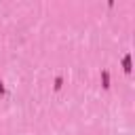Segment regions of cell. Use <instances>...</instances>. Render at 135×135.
Listing matches in <instances>:
<instances>
[{
    "instance_id": "6da1fadb",
    "label": "cell",
    "mask_w": 135,
    "mask_h": 135,
    "mask_svg": "<svg viewBox=\"0 0 135 135\" xmlns=\"http://www.w3.org/2000/svg\"><path fill=\"white\" fill-rule=\"evenodd\" d=\"M122 70H124L127 74H131V72H133V63H131V53H127V55L122 57Z\"/></svg>"
},
{
    "instance_id": "277c9868",
    "label": "cell",
    "mask_w": 135,
    "mask_h": 135,
    "mask_svg": "<svg viewBox=\"0 0 135 135\" xmlns=\"http://www.w3.org/2000/svg\"><path fill=\"white\" fill-rule=\"evenodd\" d=\"M0 93H4V86H2V82H0Z\"/></svg>"
},
{
    "instance_id": "3957f363",
    "label": "cell",
    "mask_w": 135,
    "mask_h": 135,
    "mask_svg": "<svg viewBox=\"0 0 135 135\" xmlns=\"http://www.w3.org/2000/svg\"><path fill=\"white\" fill-rule=\"evenodd\" d=\"M55 89H57V91L61 89V78H57V80H55Z\"/></svg>"
},
{
    "instance_id": "7a4b0ae2",
    "label": "cell",
    "mask_w": 135,
    "mask_h": 135,
    "mask_svg": "<svg viewBox=\"0 0 135 135\" xmlns=\"http://www.w3.org/2000/svg\"><path fill=\"white\" fill-rule=\"evenodd\" d=\"M101 76H103V86L108 89V86H110V74H108V70H103V72H101Z\"/></svg>"
}]
</instances>
